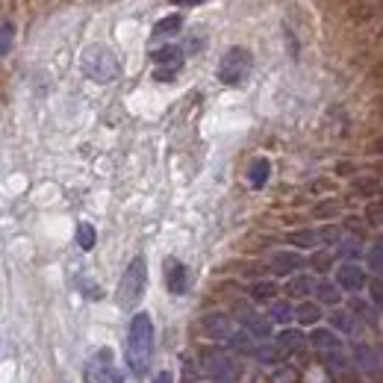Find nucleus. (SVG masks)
Wrapping results in <instances>:
<instances>
[{"mask_svg":"<svg viewBox=\"0 0 383 383\" xmlns=\"http://www.w3.org/2000/svg\"><path fill=\"white\" fill-rule=\"evenodd\" d=\"M336 254H339L345 262H354V260L363 254L360 236H351V239H339V245H336Z\"/></svg>","mask_w":383,"mask_h":383,"instance_id":"27","label":"nucleus"},{"mask_svg":"<svg viewBox=\"0 0 383 383\" xmlns=\"http://www.w3.org/2000/svg\"><path fill=\"white\" fill-rule=\"evenodd\" d=\"M239 322H242V330L251 333L254 339H269V336H272V319H269V315L242 310V312H239Z\"/></svg>","mask_w":383,"mask_h":383,"instance_id":"11","label":"nucleus"},{"mask_svg":"<svg viewBox=\"0 0 383 383\" xmlns=\"http://www.w3.org/2000/svg\"><path fill=\"white\" fill-rule=\"evenodd\" d=\"M295 319L301 322V324H315V322H322V307L312 304V301H301V304L295 307Z\"/></svg>","mask_w":383,"mask_h":383,"instance_id":"25","label":"nucleus"},{"mask_svg":"<svg viewBox=\"0 0 383 383\" xmlns=\"http://www.w3.org/2000/svg\"><path fill=\"white\" fill-rule=\"evenodd\" d=\"M165 286H169L171 295H183L189 289V272L186 265L177 262V260H169V269H165Z\"/></svg>","mask_w":383,"mask_h":383,"instance_id":"13","label":"nucleus"},{"mask_svg":"<svg viewBox=\"0 0 383 383\" xmlns=\"http://www.w3.org/2000/svg\"><path fill=\"white\" fill-rule=\"evenodd\" d=\"M269 177H272V162L265 157H257L251 162V169H248V183H251L254 189H262L265 183H269Z\"/></svg>","mask_w":383,"mask_h":383,"instance_id":"18","label":"nucleus"},{"mask_svg":"<svg viewBox=\"0 0 383 383\" xmlns=\"http://www.w3.org/2000/svg\"><path fill=\"white\" fill-rule=\"evenodd\" d=\"M201 372L219 383H233L239 377V369H236V360H233L230 351L224 348H204L201 351Z\"/></svg>","mask_w":383,"mask_h":383,"instance_id":"4","label":"nucleus"},{"mask_svg":"<svg viewBox=\"0 0 383 383\" xmlns=\"http://www.w3.org/2000/svg\"><path fill=\"white\" fill-rule=\"evenodd\" d=\"M145 286H147V262H145V257H133L121 283H118V295H115L118 298V307H124V310L136 307L145 295Z\"/></svg>","mask_w":383,"mask_h":383,"instance_id":"3","label":"nucleus"},{"mask_svg":"<svg viewBox=\"0 0 383 383\" xmlns=\"http://www.w3.org/2000/svg\"><path fill=\"white\" fill-rule=\"evenodd\" d=\"M151 59L157 65V74L154 77L162 80V83H169L183 68V51H180V47H174V44H165V47H159V51H154Z\"/></svg>","mask_w":383,"mask_h":383,"instance_id":"6","label":"nucleus"},{"mask_svg":"<svg viewBox=\"0 0 383 383\" xmlns=\"http://www.w3.org/2000/svg\"><path fill=\"white\" fill-rule=\"evenodd\" d=\"M304 265H307V260L298 251H277V254H272V272L277 277H292V274L301 272Z\"/></svg>","mask_w":383,"mask_h":383,"instance_id":"10","label":"nucleus"},{"mask_svg":"<svg viewBox=\"0 0 383 383\" xmlns=\"http://www.w3.org/2000/svg\"><path fill=\"white\" fill-rule=\"evenodd\" d=\"M369 269H372V272H377V274H383V236H380V239H375L372 251H369Z\"/></svg>","mask_w":383,"mask_h":383,"instance_id":"31","label":"nucleus"},{"mask_svg":"<svg viewBox=\"0 0 383 383\" xmlns=\"http://www.w3.org/2000/svg\"><path fill=\"white\" fill-rule=\"evenodd\" d=\"M310 345L315 348V351H322V354L324 351H342V342H339V336L330 327H312Z\"/></svg>","mask_w":383,"mask_h":383,"instance_id":"14","label":"nucleus"},{"mask_svg":"<svg viewBox=\"0 0 383 383\" xmlns=\"http://www.w3.org/2000/svg\"><path fill=\"white\" fill-rule=\"evenodd\" d=\"M154 383H174V375H171V372H157V375H154Z\"/></svg>","mask_w":383,"mask_h":383,"instance_id":"40","label":"nucleus"},{"mask_svg":"<svg viewBox=\"0 0 383 383\" xmlns=\"http://www.w3.org/2000/svg\"><path fill=\"white\" fill-rule=\"evenodd\" d=\"M322 363L327 365V369H330L333 375H339V372H345V369H348V360L342 357V351H324V354H322Z\"/></svg>","mask_w":383,"mask_h":383,"instance_id":"29","label":"nucleus"},{"mask_svg":"<svg viewBox=\"0 0 383 383\" xmlns=\"http://www.w3.org/2000/svg\"><path fill=\"white\" fill-rule=\"evenodd\" d=\"M315 292V280L310 274H292L286 283V295L289 298H310Z\"/></svg>","mask_w":383,"mask_h":383,"instance_id":"20","label":"nucleus"},{"mask_svg":"<svg viewBox=\"0 0 383 383\" xmlns=\"http://www.w3.org/2000/svg\"><path fill=\"white\" fill-rule=\"evenodd\" d=\"M345 227H351V230H354V236H360V230H363V219H357V215H351V219L345 221Z\"/></svg>","mask_w":383,"mask_h":383,"instance_id":"39","label":"nucleus"},{"mask_svg":"<svg viewBox=\"0 0 383 383\" xmlns=\"http://www.w3.org/2000/svg\"><path fill=\"white\" fill-rule=\"evenodd\" d=\"M312 295L319 298L322 304H327V307H336V304L342 301V292H339V286H336V283H327V280L315 283V292H312Z\"/></svg>","mask_w":383,"mask_h":383,"instance_id":"23","label":"nucleus"},{"mask_svg":"<svg viewBox=\"0 0 383 383\" xmlns=\"http://www.w3.org/2000/svg\"><path fill=\"white\" fill-rule=\"evenodd\" d=\"M354 189H357V192H363V195H372V192H377L380 186H377V180L363 177V180H357V183H354Z\"/></svg>","mask_w":383,"mask_h":383,"instance_id":"36","label":"nucleus"},{"mask_svg":"<svg viewBox=\"0 0 383 383\" xmlns=\"http://www.w3.org/2000/svg\"><path fill=\"white\" fill-rule=\"evenodd\" d=\"M336 212H339V204H336V201H322L319 207L312 209L315 219H330V215H336Z\"/></svg>","mask_w":383,"mask_h":383,"instance_id":"34","label":"nucleus"},{"mask_svg":"<svg viewBox=\"0 0 383 383\" xmlns=\"http://www.w3.org/2000/svg\"><path fill=\"white\" fill-rule=\"evenodd\" d=\"M95 242H97L95 227H92L89 221H80V224H77V245H80V251H92Z\"/></svg>","mask_w":383,"mask_h":383,"instance_id":"28","label":"nucleus"},{"mask_svg":"<svg viewBox=\"0 0 383 383\" xmlns=\"http://www.w3.org/2000/svg\"><path fill=\"white\" fill-rule=\"evenodd\" d=\"M280 354H283V351H280L277 345H257V351H254V357H257L260 363H272V365L280 360Z\"/></svg>","mask_w":383,"mask_h":383,"instance_id":"32","label":"nucleus"},{"mask_svg":"<svg viewBox=\"0 0 383 383\" xmlns=\"http://www.w3.org/2000/svg\"><path fill=\"white\" fill-rule=\"evenodd\" d=\"M354 360H357V365H360L365 375H372V380H377V377L383 375V363H380V357L372 351V345L357 342V345H354Z\"/></svg>","mask_w":383,"mask_h":383,"instance_id":"12","label":"nucleus"},{"mask_svg":"<svg viewBox=\"0 0 383 383\" xmlns=\"http://www.w3.org/2000/svg\"><path fill=\"white\" fill-rule=\"evenodd\" d=\"M365 283H369V277H365V272L360 269L357 262H342L339 269H336V286L342 289V292H351V295H357Z\"/></svg>","mask_w":383,"mask_h":383,"instance_id":"9","label":"nucleus"},{"mask_svg":"<svg viewBox=\"0 0 383 383\" xmlns=\"http://www.w3.org/2000/svg\"><path fill=\"white\" fill-rule=\"evenodd\" d=\"M342 383H363V380H360V377H354V375H348Z\"/></svg>","mask_w":383,"mask_h":383,"instance_id":"41","label":"nucleus"},{"mask_svg":"<svg viewBox=\"0 0 383 383\" xmlns=\"http://www.w3.org/2000/svg\"><path fill=\"white\" fill-rule=\"evenodd\" d=\"M183 369H186V372H183V380H186V383H195L197 377H201V372H195V363L189 357H183Z\"/></svg>","mask_w":383,"mask_h":383,"instance_id":"37","label":"nucleus"},{"mask_svg":"<svg viewBox=\"0 0 383 383\" xmlns=\"http://www.w3.org/2000/svg\"><path fill=\"white\" fill-rule=\"evenodd\" d=\"M348 312H351L357 322H365V324H375L377 322L375 304L365 301V298H348Z\"/></svg>","mask_w":383,"mask_h":383,"instance_id":"17","label":"nucleus"},{"mask_svg":"<svg viewBox=\"0 0 383 383\" xmlns=\"http://www.w3.org/2000/svg\"><path fill=\"white\" fill-rule=\"evenodd\" d=\"M183 30V15H165L154 24V39H169Z\"/></svg>","mask_w":383,"mask_h":383,"instance_id":"22","label":"nucleus"},{"mask_svg":"<svg viewBox=\"0 0 383 383\" xmlns=\"http://www.w3.org/2000/svg\"><path fill=\"white\" fill-rule=\"evenodd\" d=\"M307 342V336H304V330H298V327H283L280 333H277V348L283 354H292V351H301V345Z\"/></svg>","mask_w":383,"mask_h":383,"instance_id":"15","label":"nucleus"},{"mask_svg":"<svg viewBox=\"0 0 383 383\" xmlns=\"http://www.w3.org/2000/svg\"><path fill=\"white\" fill-rule=\"evenodd\" d=\"M80 65H83V71H86V77L95 83H112L121 74L118 59H115V54L107 44H89L86 51L80 54Z\"/></svg>","mask_w":383,"mask_h":383,"instance_id":"2","label":"nucleus"},{"mask_svg":"<svg viewBox=\"0 0 383 383\" xmlns=\"http://www.w3.org/2000/svg\"><path fill=\"white\" fill-rule=\"evenodd\" d=\"M369 298H372V304L377 307V310H383V277H372L369 283Z\"/></svg>","mask_w":383,"mask_h":383,"instance_id":"33","label":"nucleus"},{"mask_svg":"<svg viewBox=\"0 0 383 383\" xmlns=\"http://www.w3.org/2000/svg\"><path fill=\"white\" fill-rule=\"evenodd\" d=\"M112 375H115V365H112V351H109V348L95 351L92 360L86 363V372H83L86 383H109Z\"/></svg>","mask_w":383,"mask_h":383,"instance_id":"7","label":"nucleus"},{"mask_svg":"<svg viewBox=\"0 0 383 383\" xmlns=\"http://www.w3.org/2000/svg\"><path fill=\"white\" fill-rule=\"evenodd\" d=\"M227 351H236V354H254L257 345H254V336L245 330H233L227 336Z\"/></svg>","mask_w":383,"mask_h":383,"instance_id":"21","label":"nucleus"},{"mask_svg":"<svg viewBox=\"0 0 383 383\" xmlns=\"http://www.w3.org/2000/svg\"><path fill=\"white\" fill-rule=\"evenodd\" d=\"M330 330L333 333L339 330V333H348V336H351V333L357 330V319L348 310H336V312L330 315Z\"/></svg>","mask_w":383,"mask_h":383,"instance_id":"24","label":"nucleus"},{"mask_svg":"<svg viewBox=\"0 0 383 383\" xmlns=\"http://www.w3.org/2000/svg\"><path fill=\"white\" fill-rule=\"evenodd\" d=\"M277 283L274 280H257V283H251V289H248V295H251V301H257V304H272V301H277Z\"/></svg>","mask_w":383,"mask_h":383,"instance_id":"16","label":"nucleus"},{"mask_svg":"<svg viewBox=\"0 0 383 383\" xmlns=\"http://www.w3.org/2000/svg\"><path fill=\"white\" fill-rule=\"evenodd\" d=\"M319 239H322V245H339V227H333V224L322 227L319 230Z\"/></svg>","mask_w":383,"mask_h":383,"instance_id":"35","label":"nucleus"},{"mask_svg":"<svg viewBox=\"0 0 383 383\" xmlns=\"http://www.w3.org/2000/svg\"><path fill=\"white\" fill-rule=\"evenodd\" d=\"M201 333H204L207 339H212V342H227V336L233 333L230 315H224V312H207L204 319H201Z\"/></svg>","mask_w":383,"mask_h":383,"instance_id":"8","label":"nucleus"},{"mask_svg":"<svg viewBox=\"0 0 383 383\" xmlns=\"http://www.w3.org/2000/svg\"><path fill=\"white\" fill-rule=\"evenodd\" d=\"M375 151H377V154H383V139H377V142H375Z\"/></svg>","mask_w":383,"mask_h":383,"instance_id":"42","label":"nucleus"},{"mask_svg":"<svg viewBox=\"0 0 383 383\" xmlns=\"http://www.w3.org/2000/svg\"><path fill=\"white\" fill-rule=\"evenodd\" d=\"M286 242L295 245V248H301V251H312V248L322 245L319 230H312V227H307V230H292L289 236H286Z\"/></svg>","mask_w":383,"mask_h":383,"instance_id":"19","label":"nucleus"},{"mask_svg":"<svg viewBox=\"0 0 383 383\" xmlns=\"http://www.w3.org/2000/svg\"><path fill=\"white\" fill-rule=\"evenodd\" d=\"M154 357V322L147 312H136L127 327V365L133 377H145Z\"/></svg>","mask_w":383,"mask_h":383,"instance_id":"1","label":"nucleus"},{"mask_svg":"<svg viewBox=\"0 0 383 383\" xmlns=\"http://www.w3.org/2000/svg\"><path fill=\"white\" fill-rule=\"evenodd\" d=\"M12 44H15V27L9 21L0 24V56H6L12 51Z\"/></svg>","mask_w":383,"mask_h":383,"instance_id":"30","label":"nucleus"},{"mask_svg":"<svg viewBox=\"0 0 383 383\" xmlns=\"http://www.w3.org/2000/svg\"><path fill=\"white\" fill-rule=\"evenodd\" d=\"M251 65H254V59L245 47H230L219 62V80L224 86H242L248 74H251Z\"/></svg>","mask_w":383,"mask_h":383,"instance_id":"5","label":"nucleus"},{"mask_svg":"<svg viewBox=\"0 0 383 383\" xmlns=\"http://www.w3.org/2000/svg\"><path fill=\"white\" fill-rule=\"evenodd\" d=\"M310 262H312V269H315V272H327V269H330V254H322V251H319V254H315Z\"/></svg>","mask_w":383,"mask_h":383,"instance_id":"38","label":"nucleus"},{"mask_svg":"<svg viewBox=\"0 0 383 383\" xmlns=\"http://www.w3.org/2000/svg\"><path fill=\"white\" fill-rule=\"evenodd\" d=\"M269 319L277 324H289L295 319V307L289 301H272L269 304Z\"/></svg>","mask_w":383,"mask_h":383,"instance_id":"26","label":"nucleus"}]
</instances>
